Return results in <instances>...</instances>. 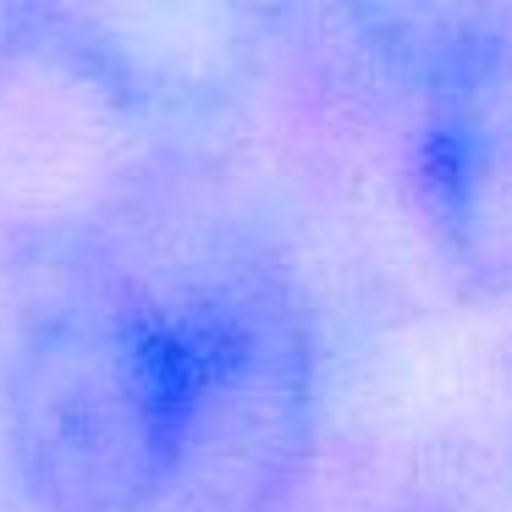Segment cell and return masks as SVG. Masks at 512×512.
<instances>
[{
	"mask_svg": "<svg viewBox=\"0 0 512 512\" xmlns=\"http://www.w3.org/2000/svg\"><path fill=\"white\" fill-rule=\"evenodd\" d=\"M221 226L171 259L50 232L12 270L0 446L39 512H182L210 408Z\"/></svg>",
	"mask_w": 512,
	"mask_h": 512,
	"instance_id": "obj_1",
	"label": "cell"
},
{
	"mask_svg": "<svg viewBox=\"0 0 512 512\" xmlns=\"http://www.w3.org/2000/svg\"><path fill=\"white\" fill-rule=\"evenodd\" d=\"M347 28L408 105V193L441 265L468 292L512 298V12L375 6Z\"/></svg>",
	"mask_w": 512,
	"mask_h": 512,
	"instance_id": "obj_2",
	"label": "cell"
},
{
	"mask_svg": "<svg viewBox=\"0 0 512 512\" xmlns=\"http://www.w3.org/2000/svg\"><path fill=\"white\" fill-rule=\"evenodd\" d=\"M397 512H446V507H441V501H402Z\"/></svg>",
	"mask_w": 512,
	"mask_h": 512,
	"instance_id": "obj_3",
	"label": "cell"
}]
</instances>
